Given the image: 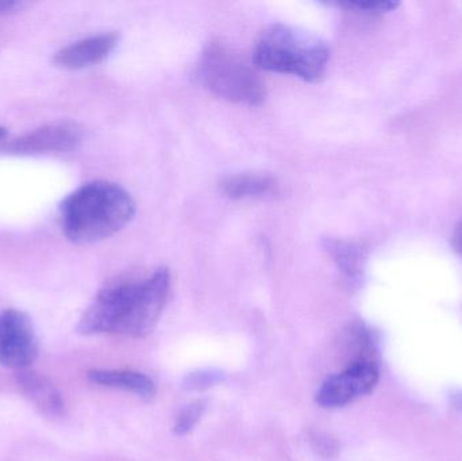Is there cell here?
I'll return each instance as SVG.
<instances>
[{
  "instance_id": "obj_12",
  "label": "cell",
  "mask_w": 462,
  "mask_h": 461,
  "mask_svg": "<svg viewBox=\"0 0 462 461\" xmlns=\"http://www.w3.org/2000/svg\"><path fill=\"white\" fill-rule=\"evenodd\" d=\"M326 249L347 276L356 278L361 272L364 254L360 246L346 241L328 240L326 243Z\"/></svg>"
},
{
  "instance_id": "obj_20",
  "label": "cell",
  "mask_w": 462,
  "mask_h": 461,
  "mask_svg": "<svg viewBox=\"0 0 462 461\" xmlns=\"http://www.w3.org/2000/svg\"><path fill=\"white\" fill-rule=\"evenodd\" d=\"M461 405H462V398H461Z\"/></svg>"
},
{
  "instance_id": "obj_18",
  "label": "cell",
  "mask_w": 462,
  "mask_h": 461,
  "mask_svg": "<svg viewBox=\"0 0 462 461\" xmlns=\"http://www.w3.org/2000/svg\"><path fill=\"white\" fill-rule=\"evenodd\" d=\"M452 248L455 249V252H457L458 254H462V219L460 224L456 226L455 233H453Z\"/></svg>"
},
{
  "instance_id": "obj_19",
  "label": "cell",
  "mask_w": 462,
  "mask_h": 461,
  "mask_svg": "<svg viewBox=\"0 0 462 461\" xmlns=\"http://www.w3.org/2000/svg\"><path fill=\"white\" fill-rule=\"evenodd\" d=\"M5 134H7V130H5V127L0 126V140H3Z\"/></svg>"
},
{
  "instance_id": "obj_4",
  "label": "cell",
  "mask_w": 462,
  "mask_h": 461,
  "mask_svg": "<svg viewBox=\"0 0 462 461\" xmlns=\"http://www.w3.org/2000/svg\"><path fill=\"white\" fill-rule=\"evenodd\" d=\"M195 78L211 94L236 105L260 106L265 100V86L254 69L221 43L203 51Z\"/></svg>"
},
{
  "instance_id": "obj_14",
  "label": "cell",
  "mask_w": 462,
  "mask_h": 461,
  "mask_svg": "<svg viewBox=\"0 0 462 461\" xmlns=\"http://www.w3.org/2000/svg\"><path fill=\"white\" fill-rule=\"evenodd\" d=\"M344 5L356 10L365 11V13H388V11L395 10L398 7V2L393 0H374V2H347Z\"/></svg>"
},
{
  "instance_id": "obj_15",
  "label": "cell",
  "mask_w": 462,
  "mask_h": 461,
  "mask_svg": "<svg viewBox=\"0 0 462 461\" xmlns=\"http://www.w3.org/2000/svg\"><path fill=\"white\" fill-rule=\"evenodd\" d=\"M311 441L312 447L323 456L333 457L339 451L338 443L328 436L318 433V435L312 436Z\"/></svg>"
},
{
  "instance_id": "obj_17",
  "label": "cell",
  "mask_w": 462,
  "mask_h": 461,
  "mask_svg": "<svg viewBox=\"0 0 462 461\" xmlns=\"http://www.w3.org/2000/svg\"><path fill=\"white\" fill-rule=\"evenodd\" d=\"M26 5L23 2H0V15L18 13Z\"/></svg>"
},
{
  "instance_id": "obj_16",
  "label": "cell",
  "mask_w": 462,
  "mask_h": 461,
  "mask_svg": "<svg viewBox=\"0 0 462 461\" xmlns=\"http://www.w3.org/2000/svg\"><path fill=\"white\" fill-rule=\"evenodd\" d=\"M219 381V373H192L187 378L186 386L189 389L202 390L213 386Z\"/></svg>"
},
{
  "instance_id": "obj_9",
  "label": "cell",
  "mask_w": 462,
  "mask_h": 461,
  "mask_svg": "<svg viewBox=\"0 0 462 461\" xmlns=\"http://www.w3.org/2000/svg\"><path fill=\"white\" fill-rule=\"evenodd\" d=\"M15 381L23 397H26L41 414L51 419L64 414L65 405L61 392L46 376L35 371L22 370L16 373Z\"/></svg>"
},
{
  "instance_id": "obj_3",
  "label": "cell",
  "mask_w": 462,
  "mask_h": 461,
  "mask_svg": "<svg viewBox=\"0 0 462 461\" xmlns=\"http://www.w3.org/2000/svg\"><path fill=\"white\" fill-rule=\"evenodd\" d=\"M253 56L260 69L317 81L325 75L330 49L311 32L279 23L263 32Z\"/></svg>"
},
{
  "instance_id": "obj_10",
  "label": "cell",
  "mask_w": 462,
  "mask_h": 461,
  "mask_svg": "<svg viewBox=\"0 0 462 461\" xmlns=\"http://www.w3.org/2000/svg\"><path fill=\"white\" fill-rule=\"evenodd\" d=\"M88 379L97 386L126 390L143 400H151L156 394L153 381L149 376L135 371L92 370L88 373Z\"/></svg>"
},
{
  "instance_id": "obj_5",
  "label": "cell",
  "mask_w": 462,
  "mask_h": 461,
  "mask_svg": "<svg viewBox=\"0 0 462 461\" xmlns=\"http://www.w3.org/2000/svg\"><path fill=\"white\" fill-rule=\"evenodd\" d=\"M38 351L32 318L15 309L5 310L0 317V364L10 370H29Z\"/></svg>"
},
{
  "instance_id": "obj_8",
  "label": "cell",
  "mask_w": 462,
  "mask_h": 461,
  "mask_svg": "<svg viewBox=\"0 0 462 461\" xmlns=\"http://www.w3.org/2000/svg\"><path fill=\"white\" fill-rule=\"evenodd\" d=\"M119 42L116 32L92 35L64 46L53 56V64L62 69H83L107 59Z\"/></svg>"
},
{
  "instance_id": "obj_6",
  "label": "cell",
  "mask_w": 462,
  "mask_h": 461,
  "mask_svg": "<svg viewBox=\"0 0 462 461\" xmlns=\"http://www.w3.org/2000/svg\"><path fill=\"white\" fill-rule=\"evenodd\" d=\"M379 383V370L374 363L357 362L344 373L323 382L315 395L318 405L326 409L342 408L368 395Z\"/></svg>"
},
{
  "instance_id": "obj_2",
  "label": "cell",
  "mask_w": 462,
  "mask_h": 461,
  "mask_svg": "<svg viewBox=\"0 0 462 461\" xmlns=\"http://www.w3.org/2000/svg\"><path fill=\"white\" fill-rule=\"evenodd\" d=\"M135 214L132 195L110 181L84 184L60 206L61 227L75 244H94L121 232Z\"/></svg>"
},
{
  "instance_id": "obj_11",
  "label": "cell",
  "mask_w": 462,
  "mask_h": 461,
  "mask_svg": "<svg viewBox=\"0 0 462 461\" xmlns=\"http://www.w3.org/2000/svg\"><path fill=\"white\" fill-rule=\"evenodd\" d=\"M221 189L233 199H253L272 194L276 189V181L260 173H241L225 179Z\"/></svg>"
},
{
  "instance_id": "obj_13",
  "label": "cell",
  "mask_w": 462,
  "mask_h": 461,
  "mask_svg": "<svg viewBox=\"0 0 462 461\" xmlns=\"http://www.w3.org/2000/svg\"><path fill=\"white\" fill-rule=\"evenodd\" d=\"M206 402L199 400L187 405L180 413L176 417L175 425H173V432L178 436H184L194 429L205 413Z\"/></svg>"
},
{
  "instance_id": "obj_7",
  "label": "cell",
  "mask_w": 462,
  "mask_h": 461,
  "mask_svg": "<svg viewBox=\"0 0 462 461\" xmlns=\"http://www.w3.org/2000/svg\"><path fill=\"white\" fill-rule=\"evenodd\" d=\"M83 141V129L75 122L64 121L46 124L15 140L0 145L5 153H65L75 151Z\"/></svg>"
},
{
  "instance_id": "obj_1",
  "label": "cell",
  "mask_w": 462,
  "mask_h": 461,
  "mask_svg": "<svg viewBox=\"0 0 462 461\" xmlns=\"http://www.w3.org/2000/svg\"><path fill=\"white\" fill-rule=\"evenodd\" d=\"M171 289L167 268L148 278L106 287L88 306L78 329L81 335H124L143 337L156 327Z\"/></svg>"
}]
</instances>
